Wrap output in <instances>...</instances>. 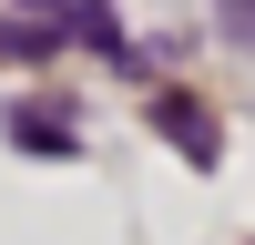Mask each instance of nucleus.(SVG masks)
<instances>
[{"mask_svg": "<svg viewBox=\"0 0 255 245\" xmlns=\"http://www.w3.org/2000/svg\"><path fill=\"white\" fill-rule=\"evenodd\" d=\"M215 31L235 41V51H255V0H215Z\"/></svg>", "mask_w": 255, "mask_h": 245, "instance_id": "5", "label": "nucleus"}, {"mask_svg": "<svg viewBox=\"0 0 255 245\" xmlns=\"http://www.w3.org/2000/svg\"><path fill=\"white\" fill-rule=\"evenodd\" d=\"M51 20H0V61H41V51H51Z\"/></svg>", "mask_w": 255, "mask_h": 245, "instance_id": "4", "label": "nucleus"}, {"mask_svg": "<svg viewBox=\"0 0 255 245\" xmlns=\"http://www.w3.org/2000/svg\"><path fill=\"white\" fill-rule=\"evenodd\" d=\"M153 133L174 143L184 163H215V153H225V143H215V122H204V102H194V92H163V102H153Z\"/></svg>", "mask_w": 255, "mask_h": 245, "instance_id": "1", "label": "nucleus"}, {"mask_svg": "<svg viewBox=\"0 0 255 245\" xmlns=\"http://www.w3.org/2000/svg\"><path fill=\"white\" fill-rule=\"evenodd\" d=\"M10 143L20 153H82L72 113H51V102H10Z\"/></svg>", "mask_w": 255, "mask_h": 245, "instance_id": "2", "label": "nucleus"}, {"mask_svg": "<svg viewBox=\"0 0 255 245\" xmlns=\"http://www.w3.org/2000/svg\"><path fill=\"white\" fill-rule=\"evenodd\" d=\"M61 41H82V51H123V10H113V0H72Z\"/></svg>", "mask_w": 255, "mask_h": 245, "instance_id": "3", "label": "nucleus"}, {"mask_svg": "<svg viewBox=\"0 0 255 245\" xmlns=\"http://www.w3.org/2000/svg\"><path fill=\"white\" fill-rule=\"evenodd\" d=\"M20 10H61V0H20Z\"/></svg>", "mask_w": 255, "mask_h": 245, "instance_id": "6", "label": "nucleus"}]
</instances>
